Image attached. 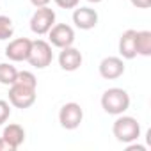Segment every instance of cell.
<instances>
[{"instance_id": "2e32d148", "label": "cell", "mask_w": 151, "mask_h": 151, "mask_svg": "<svg viewBox=\"0 0 151 151\" xmlns=\"http://www.w3.org/2000/svg\"><path fill=\"white\" fill-rule=\"evenodd\" d=\"M13 34H14L13 20H11L9 16L0 14V41H6V39L13 37Z\"/></svg>"}, {"instance_id": "cb8c5ba5", "label": "cell", "mask_w": 151, "mask_h": 151, "mask_svg": "<svg viewBox=\"0 0 151 151\" xmlns=\"http://www.w3.org/2000/svg\"><path fill=\"white\" fill-rule=\"evenodd\" d=\"M87 2H91V4H100V2H103V0H87Z\"/></svg>"}, {"instance_id": "ac0fdd59", "label": "cell", "mask_w": 151, "mask_h": 151, "mask_svg": "<svg viewBox=\"0 0 151 151\" xmlns=\"http://www.w3.org/2000/svg\"><path fill=\"white\" fill-rule=\"evenodd\" d=\"M11 116V103L6 100H0V126H2Z\"/></svg>"}, {"instance_id": "e0dca14e", "label": "cell", "mask_w": 151, "mask_h": 151, "mask_svg": "<svg viewBox=\"0 0 151 151\" xmlns=\"http://www.w3.org/2000/svg\"><path fill=\"white\" fill-rule=\"evenodd\" d=\"M16 82L22 84V86H27V87H36L37 89V78L32 71H18Z\"/></svg>"}, {"instance_id": "9a60e30c", "label": "cell", "mask_w": 151, "mask_h": 151, "mask_svg": "<svg viewBox=\"0 0 151 151\" xmlns=\"http://www.w3.org/2000/svg\"><path fill=\"white\" fill-rule=\"evenodd\" d=\"M18 77V69L11 62H0V84L2 86H13Z\"/></svg>"}, {"instance_id": "277c9868", "label": "cell", "mask_w": 151, "mask_h": 151, "mask_svg": "<svg viewBox=\"0 0 151 151\" xmlns=\"http://www.w3.org/2000/svg\"><path fill=\"white\" fill-rule=\"evenodd\" d=\"M84 121V109L75 103V101H69V103H64L59 110V123L64 130H77Z\"/></svg>"}, {"instance_id": "44dd1931", "label": "cell", "mask_w": 151, "mask_h": 151, "mask_svg": "<svg viewBox=\"0 0 151 151\" xmlns=\"http://www.w3.org/2000/svg\"><path fill=\"white\" fill-rule=\"evenodd\" d=\"M126 149L128 151H146V146H142V144H135V142H130V144H126Z\"/></svg>"}, {"instance_id": "d6986e66", "label": "cell", "mask_w": 151, "mask_h": 151, "mask_svg": "<svg viewBox=\"0 0 151 151\" xmlns=\"http://www.w3.org/2000/svg\"><path fill=\"white\" fill-rule=\"evenodd\" d=\"M53 2L60 7V9H75L78 6L80 0H53Z\"/></svg>"}, {"instance_id": "6da1fadb", "label": "cell", "mask_w": 151, "mask_h": 151, "mask_svg": "<svg viewBox=\"0 0 151 151\" xmlns=\"http://www.w3.org/2000/svg\"><path fill=\"white\" fill-rule=\"evenodd\" d=\"M112 133H114L116 140L121 142V144L137 142L139 137H140V123L132 116L119 114L117 119L112 124Z\"/></svg>"}, {"instance_id": "7402d4cb", "label": "cell", "mask_w": 151, "mask_h": 151, "mask_svg": "<svg viewBox=\"0 0 151 151\" xmlns=\"http://www.w3.org/2000/svg\"><path fill=\"white\" fill-rule=\"evenodd\" d=\"M52 2V0H30V4L34 6V7H45V6H48Z\"/></svg>"}, {"instance_id": "52a82bcc", "label": "cell", "mask_w": 151, "mask_h": 151, "mask_svg": "<svg viewBox=\"0 0 151 151\" xmlns=\"http://www.w3.org/2000/svg\"><path fill=\"white\" fill-rule=\"evenodd\" d=\"M48 43L55 48L73 46L75 43V29L68 23H55L48 30Z\"/></svg>"}, {"instance_id": "4fadbf2b", "label": "cell", "mask_w": 151, "mask_h": 151, "mask_svg": "<svg viewBox=\"0 0 151 151\" xmlns=\"http://www.w3.org/2000/svg\"><path fill=\"white\" fill-rule=\"evenodd\" d=\"M135 32L133 29H128L121 34L119 37V55L121 59L132 60L137 57V50H135Z\"/></svg>"}, {"instance_id": "ba28073f", "label": "cell", "mask_w": 151, "mask_h": 151, "mask_svg": "<svg viewBox=\"0 0 151 151\" xmlns=\"http://www.w3.org/2000/svg\"><path fill=\"white\" fill-rule=\"evenodd\" d=\"M30 48H32V39H29V37L11 39L9 45L6 46V57L13 62H23L29 59Z\"/></svg>"}, {"instance_id": "3957f363", "label": "cell", "mask_w": 151, "mask_h": 151, "mask_svg": "<svg viewBox=\"0 0 151 151\" xmlns=\"http://www.w3.org/2000/svg\"><path fill=\"white\" fill-rule=\"evenodd\" d=\"M53 60V52H52V45L45 39H36L32 41V48H30V55L27 59V62L30 66H34L36 69H45L52 64Z\"/></svg>"}, {"instance_id": "7c38bea8", "label": "cell", "mask_w": 151, "mask_h": 151, "mask_svg": "<svg viewBox=\"0 0 151 151\" xmlns=\"http://www.w3.org/2000/svg\"><path fill=\"white\" fill-rule=\"evenodd\" d=\"M2 139L13 147V151H16L23 142H25V128L18 123H11L4 128L2 132Z\"/></svg>"}, {"instance_id": "7a4b0ae2", "label": "cell", "mask_w": 151, "mask_h": 151, "mask_svg": "<svg viewBox=\"0 0 151 151\" xmlns=\"http://www.w3.org/2000/svg\"><path fill=\"white\" fill-rule=\"evenodd\" d=\"M101 109L110 116L124 114L130 109V94L121 87H110L101 94Z\"/></svg>"}, {"instance_id": "5b68a950", "label": "cell", "mask_w": 151, "mask_h": 151, "mask_svg": "<svg viewBox=\"0 0 151 151\" xmlns=\"http://www.w3.org/2000/svg\"><path fill=\"white\" fill-rule=\"evenodd\" d=\"M55 25V11L48 6L36 7L32 18H30V30L37 36H46L48 30Z\"/></svg>"}, {"instance_id": "9c48e42d", "label": "cell", "mask_w": 151, "mask_h": 151, "mask_svg": "<svg viewBox=\"0 0 151 151\" xmlns=\"http://www.w3.org/2000/svg\"><path fill=\"white\" fill-rule=\"evenodd\" d=\"M98 71H100V77L101 78H105V80H116V78L123 77V73H124V62H123L121 57L110 55V57L101 59V62L98 66Z\"/></svg>"}, {"instance_id": "8fae6325", "label": "cell", "mask_w": 151, "mask_h": 151, "mask_svg": "<svg viewBox=\"0 0 151 151\" xmlns=\"http://www.w3.org/2000/svg\"><path fill=\"white\" fill-rule=\"evenodd\" d=\"M84 62V57H82V52L75 46H66V48H60L59 52V66L60 69L64 71H77Z\"/></svg>"}, {"instance_id": "ffe728a7", "label": "cell", "mask_w": 151, "mask_h": 151, "mask_svg": "<svg viewBox=\"0 0 151 151\" xmlns=\"http://www.w3.org/2000/svg\"><path fill=\"white\" fill-rule=\"evenodd\" d=\"M130 2L137 9H149L151 7V0H130Z\"/></svg>"}, {"instance_id": "8992f818", "label": "cell", "mask_w": 151, "mask_h": 151, "mask_svg": "<svg viewBox=\"0 0 151 151\" xmlns=\"http://www.w3.org/2000/svg\"><path fill=\"white\" fill-rule=\"evenodd\" d=\"M36 87H27L18 82L9 86V103L16 109H29L36 101Z\"/></svg>"}, {"instance_id": "30bf717a", "label": "cell", "mask_w": 151, "mask_h": 151, "mask_svg": "<svg viewBox=\"0 0 151 151\" xmlns=\"http://www.w3.org/2000/svg\"><path fill=\"white\" fill-rule=\"evenodd\" d=\"M73 23H75V27L80 29V30L94 29L98 25V13H96V9L87 7V6H84V7L77 6L75 11H73Z\"/></svg>"}, {"instance_id": "603a6c76", "label": "cell", "mask_w": 151, "mask_h": 151, "mask_svg": "<svg viewBox=\"0 0 151 151\" xmlns=\"http://www.w3.org/2000/svg\"><path fill=\"white\" fill-rule=\"evenodd\" d=\"M0 151H13V147H11V146L2 139V137H0Z\"/></svg>"}, {"instance_id": "5bb4252c", "label": "cell", "mask_w": 151, "mask_h": 151, "mask_svg": "<svg viewBox=\"0 0 151 151\" xmlns=\"http://www.w3.org/2000/svg\"><path fill=\"white\" fill-rule=\"evenodd\" d=\"M135 50H137V55H142V57L151 55V30L135 32Z\"/></svg>"}]
</instances>
